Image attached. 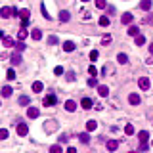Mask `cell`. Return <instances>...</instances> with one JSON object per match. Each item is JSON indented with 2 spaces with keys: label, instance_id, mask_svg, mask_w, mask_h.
Returning <instances> with one entry per match:
<instances>
[{
  "label": "cell",
  "instance_id": "obj_1",
  "mask_svg": "<svg viewBox=\"0 0 153 153\" xmlns=\"http://www.w3.org/2000/svg\"><path fill=\"white\" fill-rule=\"evenodd\" d=\"M42 103H44V107H50V105H56L57 103V98L54 96V94H48L44 100H42Z\"/></svg>",
  "mask_w": 153,
  "mask_h": 153
},
{
  "label": "cell",
  "instance_id": "obj_2",
  "mask_svg": "<svg viewBox=\"0 0 153 153\" xmlns=\"http://www.w3.org/2000/svg\"><path fill=\"white\" fill-rule=\"evenodd\" d=\"M14 15V8H8V6H4V8H0V17L2 19H8Z\"/></svg>",
  "mask_w": 153,
  "mask_h": 153
},
{
  "label": "cell",
  "instance_id": "obj_3",
  "mask_svg": "<svg viewBox=\"0 0 153 153\" xmlns=\"http://www.w3.org/2000/svg\"><path fill=\"white\" fill-rule=\"evenodd\" d=\"M132 21H134V15L130 14V12H126V14L121 15V23H123V25H130Z\"/></svg>",
  "mask_w": 153,
  "mask_h": 153
},
{
  "label": "cell",
  "instance_id": "obj_4",
  "mask_svg": "<svg viewBox=\"0 0 153 153\" xmlns=\"http://www.w3.org/2000/svg\"><path fill=\"white\" fill-rule=\"evenodd\" d=\"M17 134L19 136H27L29 134V126L25 125V123H21V121L17 123Z\"/></svg>",
  "mask_w": 153,
  "mask_h": 153
},
{
  "label": "cell",
  "instance_id": "obj_5",
  "mask_svg": "<svg viewBox=\"0 0 153 153\" xmlns=\"http://www.w3.org/2000/svg\"><path fill=\"white\" fill-rule=\"evenodd\" d=\"M128 102H130V105H140L142 98H140L138 94H130V96H128Z\"/></svg>",
  "mask_w": 153,
  "mask_h": 153
},
{
  "label": "cell",
  "instance_id": "obj_6",
  "mask_svg": "<svg viewBox=\"0 0 153 153\" xmlns=\"http://www.w3.org/2000/svg\"><path fill=\"white\" fill-rule=\"evenodd\" d=\"M38 115H40V111H38L37 107H29V109H27V117H29V119H37Z\"/></svg>",
  "mask_w": 153,
  "mask_h": 153
},
{
  "label": "cell",
  "instance_id": "obj_7",
  "mask_svg": "<svg viewBox=\"0 0 153 153\" xmlns=\"http://www.w3.org/2000/svg\"><path fill=\"white\" fill-rule=\"evenodd\" d=\"M138 86H140L142 90H147V88H149V79H147V77H142V79L138 80Z\"/></svg>",
  "mask_w": 153,
  "mask_h": 153
},
{
  "label": "cell",
  "instance_id": "obj_8",
  "mask_svg": "<svg viewBox=\"0 0 153 153\" xmlns=\"http://www.w3.org/2000/svg\"><path fill=\"white\" fill-rule=\"evenodd\" d=\"M75 109H77V103H75L73 100H67V102H65V111H69V113H73Z\"/></svg>",
  "mask_w": 153,
  "mask_h": 153
},
{
  "label": "cell",
  "instance_id": "obj_9",
  "mask_svg": "<svg viewBox=\"0 0 153 153\" xmlns=\"http://www.w3.org/2000/svg\"><path fill=\"white\" fill-rule=\"evenodd\" d=\"M92 100H90V98H82V102H80V107H82V109H92Z\"/></svg>",
  "mask_w": 153,
  "mask_h": 153
},
{
  "label": "cell",
  "instance_id": "obj_10",
  "mask_svg": "<svg viewBox=\"0 0 153 153\" xmlns=\"http://www.w3.org/2000/svg\"><path fill=\"white\" fill-rule=\"evenodd\" d=\"M69 19H71V14L67 12V10H61V12H60V21H63V23H67Z\"/></svg>",
  "mask_w": 153,
  "mask_h": 153
},
{
  "label": "cell",
  "instance_id": "obj_11",
  "mask_svg": "<svg viewBox=\"0 0 153 153\" xmlns=\"http://www.w3.org/2000/svg\"><path fill=\"white\" fill-rule=\"evenodd\" d=\"M75 48H77V46H75V42H73V40H67V42H63V50H65V52H73Z\"/></svg>",
  "mask_w": 153,
  "mask_h": 153
},
{
  "label": "cell",
  "instance_id": "obj_12",
  "mask_svg": "<svg viewBox=\"0 0 153 153\" xmlns=\"http://www.w3.org/2000/svg\"><path fill=\"white\" fill-rule=\"evenodd\" d=\"M140 8L144 10V12H149L151 10V0H142L140 2Z\"/></svg>",
  "mask_w": 153,
  "mask_h": 153
},
{
  "label": "cell",
  "instance_id": "obj_13",
  "mask_svg": "<svg viewBox=\"0 0 153 153\" xmlns=\"http://www.w3.org/2000/svg\"><path fill=\"white\" fill-rule=\"evenodd\" d=\"M31 37H33V40H40V38H42V31H40V29H33Z\"/></svg>",
  "mask_w": 153,
  "mask_h": 153
},
{
  "label": "cell",
  "instance_id": "obj_14",
  "mask_svg": "<svg viewBox=\"0 0 153 153\" xmlns=\"http://www.w3.org/2000/svg\"><path fill=\"white\" fill-rule=\"evenodd\" d=\"M98 94H100L102 98H107V94H109V88L102 84V86H98Z\"/></svg>",
  "mask_w": 153,
  "mask_h": 153
},
{
  "label": "cell",
  "instance_id": "obj_15",
  "mask_svg": "<svg viewBox=\"0 0 153 153\" xmlns=\"http://www.w3.org/2000/svg\"><path fill=\"white\" fill-rule=\"evenodd\" d=\"M42 90H44V84H42L40 80L33 82V92H42Z\"/></svg>",
  "mask_w": 153,
  "mask_h": 153
},
{
  "label": "cell",
  "instance_id": "obj_16",
  "mask_svg": "<svg viewBox=\"0 0 153 153\" xmlns=\"http://www.w3.org/2000/svg\"><path fill=\"white\" fill-rule=\"evenodd\" d=\"M117 147H119V142H117V140H109V142H107V149H109V151H115Z\"/></svg>",
  "mask_w": 153,
  "mask_h": 153
},
{
  "label": "cell",
  "instance_id": "obj_17",
  "mask_svg": "<svg viewBox=\"0 0 153 153\" xmlns=\"http://www.w3.org/2000/svg\"><path fill=\"white\" fill-rule=\"evenodd\" d=\"M19 17H21V19H27V17H31V10H27V8L19 10Z\"/></svg>",
  "mask_w": 153,
  "mask_h": 153
},
{
  "label": "cell",
  "instance_id": "obj_18",
  "mask_svg": "<svg viewBox=\"0 0 153 153\" xmlns=\"http://www.w3.org/2000/svg\"><path fill=\"white\" fill-rule=\"evenodd\" d=\"M136 46H144V44H145V37H144V35H136Z\"/></svg>",
  "mask_w": 153,
  "mask_h": 153
},
{
  "label": "cell",
  "instance_id": "obj_19",
  "mask_svg": "<svg viewBox=\"0 0 153 153\" xmlns=\"http://www.w3.org/2000/svg\"><path fill=\"white\" fill-rule=\"evenodd\" d=\"M109 23H111V19L107 17V15H102V17H100V25H102V27H109Z\"/></svg>",
  "mask_w": 153,
  "mask_h": 153
},
{
  "label": "cell",
  "instance_id": "obj_20",
  "mask_svg": "<svg viewBox=\"0 0 153 153\" xmlns=\"http://www.w3.org/2000/svg\"><path fill=\"white\" fill-rule=\"evenodd\" d=\"M96 128H98V123L96 121H88V123H86V130H88V132H94Z\"/></svg>",
  "mask_w": 153,
  "mask_h": 153
},
{
  "label": "cell",
  "instance_id": "obj_21",
  "mask_svg": "<svg viewBox=\"0 0 153 153\" xmlns=\"http://www.w3.org/2000/svg\"><path fill=\"white\" fill-rule=\"evenodd\" d=\"M138 138H140V142H147L149 140V132L147 130H142V132L138 134Z\"/></svg>",
  "mask_w": 153,
  "mask_h": 153
},
{
  "label": "cell",
  "instance_id": "obj_22",
  "mask_svg": "<svg viewBox=\"0 0 153 153\" xmlns=\"http://www.w3.org/2000/svg\"><path fill=\"white\" fill-rule=\"evenodd\" d=\"M27 37H29V31H27V29H25V27H23V29H21V31L17 33V38H19V40H25V38H27Z\"/></svg>",
  "mask_w": 153,
  "mask_h": 153
},
{
  "label": "cell",
  "instance_id": "obj_23",
  "mask_svg": "<svg viewBox=\"0 0 153 153\" xmlns=\"http://www.w3.org/2000/svg\"><path fill=\"white\" fill-rule=\"evenodd\" d=\"M128 35L130 37H136V35H140V29L136 25H132V27H128Z\"/></svg>",
  "mask_w": 153,
  "mask_h": 153
},
{
  "label": "cell",
  "instance_id": "obj_24",
  "mask_svg": "<svg viewBox=\"0 0 153 153\" xmlns=\"http://www.w3.org/2000/svg\"><path fill=\"white\" fill-rule=\"evenodd\" d=\"M14 44H15V40H14V38H10V37H4V46H6V48H12Z\"/></svg>",
  "mask_w": 153,
  "mask_h": 153
},
{
  "label": "cell",
  "instance_id": "obj_25",
  "mask_svg": "<svg viewBox=\"0 0 153 153\" xmlns=\"http://www.w3.org/2000/svg\"><path fill=\"white\" fill-rule=\"evenodd\" d=\"M117 61H119L121 65H125L126 61H128V56H126V54H119V56H117Z\"/></svg>",
  "mask_w": 153,
  "mask_h": 153
},
{
  "label": "cell",
  "instance_id": "obj_26",
  "mask_svg": "<svg viewBox=\"0 0 153 153\" xmlns=\"http://www.w3.org/2000/svg\"><path fill=\"white\" fill-rule=\"evenodd\" d=\"M29 103H31V98L29 96H21L19 98V105H29Z\"/></svg>",
  "mask_w": 153,
  "mask_h": 153
},
{
  "label": "cell",
  "instance_id": "obj_27",
  "mask_svg": "<svg viewBox=\"0 0 153 153\" xmlns=\"http://www.w3.org/2000/svg\"><path fill=\"white\" fill-rule=\"evenodd\" d=\"M79 140L82 142V144H88V142H90V136H88V132H82V134L79 136Z\"/></svg>",
  "mask_w": 153,
  "mask_h": 153
},
{
  "label": "cell",
  "instance_id": "obj_28",
  "mask_svg": "<svg viewBox=\"0 0 153 153\" xmlns=\"http://www.w3.org/2000/svg\"><path fill=\"white\" fill-rule=\"evenodd\" d=\"M12 92H14V90L10 88V86H4V88H2V96H4V98H10V96H12Z\"/></svg>",
  "mask_w": 153,
  "mask_h": 153
},
{
  "label": "cell",
  "instance_id": "obj_29",
  "mask_svg": "<svg viewBox=\"0 0 153 153\" xmlns=\"http://www.w3.org/2000/svg\"><path fill=\"white\" fill-rule=\"evenodd\" d=\"M125 134L126 136H132V134H134V126H132V125H126L125 126Z\"/></svg>",
  "mask_w": 153,
  "mask_h": 153
},
{
  "label": "cell",
  "instance_id": "obj_30",
  "mask_svg": "<svg viewBox=\"0 0 153 153\" xmlns=\"http://www.w3.org/2000/svg\"><path fill=\"white\" fill-rule=\"evenodd\" d=\"M96 8H100V10L107 8V2H105V0H96Z\"/></svg>",
  "mask_w": 153,
  "mask_h": 153
},
{
  "label": "cell",
  "instance_id": "obj_31",
  "mask_svg": "<svg viewBox=\"0 0 153 153\" xmlns=\"http://www.w3.org/2000/svg\"><path fill=\"white\" fill-rule=\"evenodd\" d=\"M25 48H27V46H25V42H23V40H19L17 44H15V50H17V52H23Z\"/></svg>",
  "mask_w": 153,
  "mask_h": 153
},
{
  "label": "cell",
  "instance_id": "obj_32",
  "mask_svg": "<svg viewBox=\"0 0 153 153\" xmlns=\"http://www.w3.org/2000/svg\"><path fill=\"white\" fill-rule=\"evenodd\" d=\"M40 10H42V15H44V19H52V15L48 14V10H46V6H44V4L40 6Z\"/></svg>",
  "mask_w": 153,
  "mask_h": 153
},
{
  "label": "cell",
  "instance_id": "obj_33",
  "mask_svg": "<svg viewBox=\"0 0 153 153\" xmlns=\"http://www.w3.org/2000/svg\"><path fill=\"white\" fill-rule=\"evenodd\" d=\"M10 60H12V63H15V65L21 63V56H19V54H14V56L10 57Z\"/></svg>",
  "mask_w": 153,
  "mask_h": 153
},
{
  "label": "cell",
  "instance_id": "obj_34",
  "mask_svg": "<svg viewBox=\"0 0 153 153\" xmlns=\"http://www.w3.org/2000/svg\"><path fill=\"white\" fill-rule=\"evenodd\" d=\"M6 77H8V80H15V71H14V69H8Z\"/></svg>",
  "mask_w": 153,
  "mask_h": 153
},
{
  "label": "cell",
  "instance_id": "obj_35",
  "mask_svg": "<svg viewBox=\"0 0 153 153\" xmlns=\"http://www.w3.org/2000/svg\"><path fill=\"white\" fill-rule=\"evenodd\" d=\"M88 73H90V77H96V75H98V69L94 67V65H90V67H88Z\"/></svg>",
  "mask_w": 153,
  "mask_h": 153
},
{
  "label": "cell",
  "instance_id": "obj_36",
  "mask_svg": "<svg viewBox=\"0 0 153 153\" xmlns=\"http://www.w3.org/2000/svg\"><path fill=\"white\" fill-rule=\"evenodd\" d=\"M8 138V130L6 128H0V140H6Z\"/></svg>",
  "mask_w": 153,
  "mask_h": 153
},
{
  "label": "cell",
  "instance_id": "obj_37",
  "mask_svg": "<svg viewBox=\"0 0 153 153\" xmlns=\"http://www.w3.org/2000/svg\"><path fill=\"white\" fill-rule=\"evenodd\" d=\"M109 42H111V37H109V35H105V37L102 38V44H103V46H107Z\"/></svg>",
  "mask_w": 153,
  "mask_h": 153
},
{
  "label": "cell",
  "instance_id": "obj_38",
  "mask_svg": "<svg viewBox=\"0 0 153 153\" xmlns=\"http://www.w3.org/2000/svg\"><path fill=\"white\" fill-rule=\"evenodd\" d=\"M98 56H100V54H98V50H92V52H90V60H92V61H96Z\"/></svg>",
  "mask_w": 153,
  "mask_h": 153
},
{
  "label": "cell",
  "instance_id": "obj_39",
  "mask_svg": "<svg viewBox=\"0 0 153 153\" xmlns=\"http://www.w3.org/2000/svg\"><path fill=\"white\" fill-rule=\"evenodd\" d=\"M88 86H98V80H96V77H90V79H88Z\"/></svg>",
  "mask_w": 153,
  "mask_h": 153
},
{
  "label": "cell",
  "instance_id": "obj_40",
  "mask_svg": "<svg viewBox=\"0 0 153 153\" xmlns=\"http://www.w3.org/2000/svg\"><path fill=\"white\" fill-rule=\"evenodd\" d=\"M48 44H57V37H54V35L48 37Z\"/></svg>",
  "mask_w": 153,
  "mask_h": 153
},
{
  "label": "cell",
  "instance_id": "obj_41",
  "mask_svg": "<svg viewBox=\"0 0 153 153\" xmlns=\"http://www.w3.org/2000/svg\"><path fill=\"white\" fill-rule=\"evenodd\" d=\"M50 151H52V153H60V151H61V145H52Z\"/></svg>",
  "mask_w": 153,
  "mask_h": 153
},
{
  "label": "cell",
  "instance_id": "obj_42",
  "mask_svg": "<svg viewBox=\"0 0 153 153\" xmlns=\"http://www.w3.org/2000/svg\"><path fill=\"white\" fill-rule=\"evenodd\" d=\"M67 80H69V82H73V80H75V73H73V71L67 73Z\"/></svg>",
  "mask_w": 153,
  "mask_h": 153
},
{
  "label": "cell",
  "instance_id": "obj_43",
  "mask_svg": "<svg viewBox=\"0 0 153 153\" xmlns=\"http://www.w3.org/2000/svg\"><path fill=\"white\" fill-rule=\"evenodd\" d=\"M54 73H56L57 77H60V75H63V67H56V69H54Z\"/></svg>",
  "mask_w": 153,
  "mask_h": 153
},
{
  "label": "cell",
  "instance_id": "obj_44",
  "mask_svg": "<svg viewBox=\"0 0 153 153\" xmlns=\"http://www.w3.org/2000/svg\"><path fill=\"white\" fill-rule=\"evenodd\" d=\"M29 21H31V17H27V19H21V27H27V25H29Z\"/></svg>",
  "mask_w": 153,
  "mask_h": 153
},
{
  "label": "cell",
  "instance_id": "obj_45",
  "mask_svg": "<svg viewBox=\"0 0 153 153\" xmlns=\"http://www.w3.org/2000/svg\"><path fill=\"white\" fill-rule=\"evenodd\" d=\"M149 54H151V56H153V42H151V44H149Z\"/></svg>",
  "mask_w": 153,
  "mask_h": 153
},
{
  "label": "cell",
  "instance_id": "obj_46",
  "mask_svg": "<svg viewBox=\"0 0 153 153\" xmlns=\"http://www.w3.org/2000/svg\"><path fill=\"white\" fill-rule=\"evenodd\" d=\"M80 2H88V0H80Z\"/></svg>",
  "mask_w": 153,
  "mask_h": 153
}]
</instances>
